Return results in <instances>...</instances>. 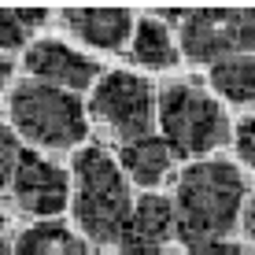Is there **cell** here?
Masks as SVG:
<instances>
[{
	"instance_id": "1",
	"label": "cell",
	"mask_w": 255,
	"mask_h": 255,
	"mask_svg": "<svg viewBox=\"0 0 255 255\" xmlns=\"http://www.w3.org/2000/svg\"><path fill=\"white\" fill-rule=\"evenodd\" d=\"M133 189L104 144H85L70 163V215L93 248H119L133 222Z\"/></svg>"
},
{
	"instance_id": "2",
	"label": "cell",
	"mask_w": 255,
	"mask_h": 255,
	"mask_svg": "<svg viewBox=\"0 0 255 255\" xmlns=\"http://www.w3.org/2000/svg\"><path fill=\"white\" fill-rule=\"evenodd\" d=\"M248 200V178L230 159H196L178 174L174 185V237L181 244L230 237Z\"/></svg>"
},
{
	"instance_id": "3",
	"label": "cell",
	"mask_w": 255,
	"mask_h": 255,
	"mask_svg": "<svg viewBox=\"0 0 255 255\" xmlns=\"http://www.w3.org/2000/svg\"><path fill=\"white\" fill-rule=\"evenodd\" d=\"M155 126L170 144L174 159H204L215 148L230 144L233 122L200 78H174L155 93Z\"/></svg>"
},
{
	"instance_id": "4",
	"label": "cell",
	"mask_w": 255,
	"mask_h": 255,
	"mask_svg": "<svg viewBox=\"0 0 255 255\" xmlns=\"http://www.w3.org/2000/svg\"><path fill=\"white\" fill-rule=\"evenodd\" d=\"M7 126L30 140L33 152H67L89 137V115L78 93L41 82H15L7 93Z\"/></svg>"
},
{
	"instance_id": "5",
	"label": "cell",
	"mask_w": 255,
	"mask_h": 255,
	"mask_svg": "<svg viewBox=\"0 0 255 255\" xmlns=\"http://www.w3.org/2000/svg\"><path fill=\"white\" fill-rule=\"evenodd\" d=\"M85 115L115 144L140 140L155 126V89L148 78L133 74V70H108L96 78Z\"/></svg>"
},
{
	"instance_id": "6",
	"label": "cell",
	"mask_w": 255,
	"mask_h": 255,
	"mask_svg": "<svg viewBox=\"0 0 255 255\" xmlns=\"http://www.w3.org/2000/svg\"><path fill=\"white\" fill-rule=\"evenodd\" d=\"M181 59L222 63L255 52V7H192L181 15Z\"/></svg>"
},
{
	"instance_id": "7",
	"label": "cell",
	"mask_w": 255,
	"mask_h": 255,
	"mask_svg": "<svg viewBox=\"0 0 255 255\" xmlns=\"http://www.w3.org/2000/svg\"><path fill=\"white\" fill-rule=\"evenodd\" d=\"M11 200L22 215L52 222L56 215H63L70 207V170L52 163L48 155L26 148L19 159V170L11 178Z\"/></svg>"
},
{
	"instance_id": "8",
	"label": "cell",
	"mask_w": 255,
	"mask_h": 255,
	"mask_svg": "<svg viewBox=\"0 0 255 255\" xmlns=\"http://www.w3.org/2000/svg\"><path fill=\"white\" fill-rule=\"evenodd\" d=\"M22 70H26L30 82L52 85V89H67V93H78V96L85 89H93L96 78H100L96 59L82 56L78 48H70L56 37L33 41V45L26 48V56H22Z\"/></svg>"
},
{
	"instance_id": "9",
	"label": "cell",
	"mask_w": 255,
	"mask_h": 255,
	"mask_svg": "<svg viewBox=\"0 0 255 255\" xmlns=\"http://www.w3.org/2000/svg\"><path fill=\"white\" fill-rule=\"evenodd\" d=\"M59 26L67 37L96 52H122L133 37L129 7H63Z\"/></svg>"
},
{
	"instance_id": "10",
	"label": "cell",
	"mask_w": 255,
	"mask_h": 255,
	"mask_svg": "<svg viewBox=\"0 0 255 255\" xmlns=\"http://www.w3.org/2000/svg\"><path fill=\"white\" fill-rule=\"evenodd\" d=\"M174 163H178V159H174L170 144H166L163 137H155V133H148L140 140H129V144H119V166H122V174H126L133 185H140L144 192L159 189L163 181L170 178Z\"/></svg>"
},
{
	"instance_id": "11",
	"label": "cell",
	"mask_w": 255,
	"mask_h": 255,
	"mask_svg": "<svg viewBox=\"0 0 255 255\" xmlns=\"http://www.w3.org/2000/svg\"><path fill=\"white\" fill-rule=\"evenodd\" d=\"M129 59L144 70H174L181 63V52L170 37V26L155 15H144V19L133 22V37H129Z\"/></svg>"
},
{
	"instance_id": "12",
	"label": "cell",
	"mask_w": 255,
	"mask_h": 255,
	"mask_svg": "<svg viewBox=\"0 0 255 255\" xmlns=\"http://www.w3.org/2000/svg\"><path fill=\"white\" fill-rule=\"evenodd\" d=\"M11 255H93V244L63 222H37L15 237Z\"/></svg>"
},
{
	"instance_id": "13",
	"label": "cell",
	"mask_w": 255,
	"mask_h": 255,
	"mask_svg": "<svg viewBox=\"0 0 255 255\" xmlns=\"http://www.w3.org/2000/svg\"><path fill=\"white\" fill-rule=\"evenodd\" d=\"M207 85L211 93H218L222 100L237 104V108L255 104V56H233V59H222V63H211Z\"/></svg>"
},
{
	"instance_id": "14",
	"label": "cell",
	"mask_w": 255,
	"mask_h": 255,
	"mask_svg": "<svg viewBox=\"0 0 255 255\" xmlns=\"http://www.w3.org/2000/svg\"><path fill=\"white\" fill-rule=\"evenodd\" d=\"M48 22V7H0V56L33 45V33Z\"/></svg>"
},
{
	"instance_id": "15",
	"label": "cell",
	"mask_w": 255,
	"mask_h": 255,
	"mask_svg": "<svg viewBox=\"0 0 255 255\" xmlns=\"http://www.w3.org/2000/svg\"><path fill=\"white\" fill-rule=\"evenodd\" d=\"M22 152H26V148H22L19 133H15V129L0 119V192L11 189V178H15V170H19Z\"/></svg>"
},
{
	"instance_id": "16",
	"label": "cell",
	"mask_w": 255,
	"mask_h": 255,
	"mask_svg": "<svg viewBox=\"0 0 255 255\" xmlns=\"http://www.w3.org/2000/svg\"><path fill=\"white\" fill-rule=\"evenodd\" d=\"M185 248V255H248L241 248L237 241H230V237H211V241H189L181 244Z\"/></svg>"
},
{
	"instance_id": "17",
	"label": "cell",
	"mask_w": 255,
	"mask_h": 255,
	"mask_svg": "<svg viewBox=\"0 0 255 255\" xmlns=\"http://www.w3.org/2000/svg\"><path fill=\"white\" fill-rule=\"evenodd\" d=\"M241 233H244V241L255 244V192H248V200H244V207H241Z\"/></svg>"
},
{
	"instance_id": "18",
	"label": "cell",
	"mask_w": 255,
	"mask_h": 255,
	"mask_svg": "<svg viewBox=\"0 0 255 255\" xmlns=\"http://www.w3.org/2000/svg\"><path fill=\"white\" fill-rule=\"evenodd\" d=\"M11 78H15V63H11L7 56H0V96H4V89H7V85H15Z\"/></svg>"
},
{
	"instance_id": "19",
	"label": "cell",
	"mask_w": 255,
	"mask_h": 255,
	"mask_svg": "<svg viewBox=\"0 0 255 255\" xmlns=\"http://www.w3.org/2000/svg\"><path fill=\"white\" fill-rule=\"evenodd\" d=\"M0 255H11V241H7L4 233H0Z\"/></svg>"
},
{
	"instance_id": "20",
	"label": "cell",
	"mask_w": 255,
	"mask_h": 255,
	"mask_svg": "<svg viewBox=\"0 0 255 255\" xmlns=\"http://www.w3.org/2000/svg\"><path fill=\"white\" fill-rule=\"evenodd\" d=\"M155 255H178V252H166V248H163V252H155Z\"/></svg>"
}]
</instances>
